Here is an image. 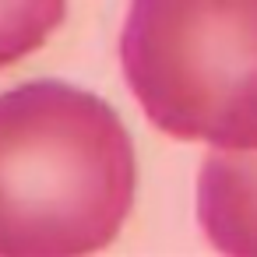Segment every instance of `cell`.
Returning a JSON list of instances; mask_svg holds the SVG:
<instances>
[{"label":"cell","mask_w":257,"mask_h":257,"mask_svg":"<svg viewBox=\"0 0 257 257\" xmlns=\"http://www.w3.org/2000/svg\"><path fill=\"white\" fill-rule=\"evenodd\" d=\"M134 197V141L102 95L60 78L0 92V257L106 250Z\"/></svg>","instance_id":"obj_1"},{"label":"cell","mask_w":257,"mask_h":257,"mask_svg":"<svg viewBox=\"0 0 257 257\" xmlns=\"http://www.w3.org/2000/svg\"><path fill=\"white\" fill-rule=\"evenodd\" d=\"M120 71L166 138L257 148V0H131Z\"/></svg>","instance_id":"obj_2"},{"label":"cell","mask_w":257,"mask_h":257,"mask_svg":"<svg viewBox=\"0 0 257 257\" xmlns=\"http://www.w3.org/2000/svg\"><path fill=\"white\" fill-rule=\"evenodd\" d=\"M67 15V0H0V71L43 50Z\"/></svg>","instance_id":"obj_4"},{"label":"cell","mask_w":257,"mask_h":257,"mask_svg":"<svg viewBox=\"0 0 257 257\" xmlns=\"http://www.w3.org/2000/svg\"><path fill=\"white\" fill-rule=\"evenodd\" d=\"M194 211L218 253L257 257V148H208L197 169Z\"/></svg>","instance_id":"obj_3"}]
</instances>
